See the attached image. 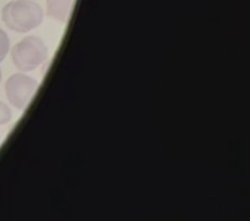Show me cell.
<instances>
[{
    "label": "cell",
    "instance_id": "cell-1",
    "mask_svg": "<svg viewBox=\"0 0 250 221\" xmlns=\"http://www.w3.org/2000/svg\"><path fill=\"white\" fill-rule=\"evenodd\" d=\"M1 19L5 26L16 33H27L43 21L42 7L33 0H15L4 5Z\"/></svg>",
    "mask_w": 250,
    "mask_h": 221
},
{
    "label": "cell",
    "instance_id": "cell-2",
    "mask_svg": "<svg viewBox=\"0 0 250 221\" xmlns=\"http://www.w3.org/2000/svg\"><path fill=\"white\" fill-rule=\"evenodd\" d=\"M12 61L21 72L37 69L47 60L48 48L38 37H25L12 48Z\"/></svg>",
    "mask_w": 250,
    "mask_h": 221
},
{
    "label": "cell",
    "instance_id": "cell-3",
    "mask_svg": "<svg viewBox=\"0 0 250 221\" xmlns=\"http://www.w3.org/2000/svg\"><path fill=\"white\" fill-rule=\"evenodd\" d=\"M38 89V82L26 74H12L5 82V94L11 105L17 109H22L34 97Z\"/></svg>",
    "mask_w": 250,
    "mask_h": 221
},
{
    "label": "cell",
    "instance_id": "cell-4",
    "mask_svg": "<svg viewBox=\"0 0 250 221\" xmlns=\"http://www.w3.org/2000/svg\"><path fill=\"white\" fill-rule=\"evenodd\" d=\"M74 0H47V13L59 22H66L73 8Z\"/></svg>",
    "mask_w": 250,
    "mask_h": 221
},
{
    "label": "cell",
    "instance_id": "cell-5",
    "mask_svg": "<svg viewBox=\"0 0 250 221\" xmlns=\"http://www.w3.org/2000/svg\"><path fill=\"white\" fill-rule=\"evenodd\" d=\"M8 52H9V38L7 33L3 29H0V61H3Z\"/></svg>",
    "mask_w": 250,
    "mask_h": 221
},
{
    "label": "cell",
    "instance_id": "cell-6",
    "mask_svg": "<svg viewBox=\"0 0 250 221\" xmlns=\"http://www.w3.org/2000/svg\"><path fill=\"white\" fill-rule=\"evenodd\" d=\"M12 120V111L4 101L0 100V125L8 124Z\"/></svg>",
    "mask_w": 250,
    "mask_h": 221
},
{
    "label": "cell",
    "instance_id": "cell-7",
    "mask_svg": "<svg viewBox=\"0 0 250 221\" xmlns=\"http://www.w3.org/2000/svg\"><path fill=\"white\" fill-rule=\"evenodd\" d=\"M0 81H1V69H0Z\"/></svg>",
    "mask_w": 250,
    "mask_h": 221
}]
</instances>
